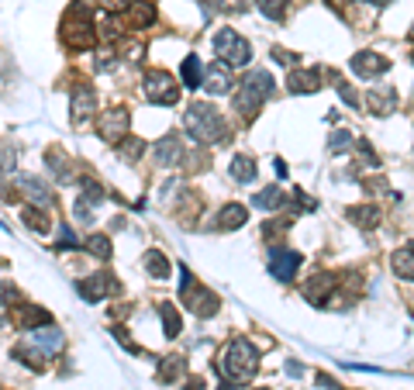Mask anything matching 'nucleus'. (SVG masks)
I'll use <instances>...</instances> for the list:
<instances>
[{
    "label": "nucleus",
    "instance_id": "18",
    "mask_svg": "<svg viewBox=\"0 0 414 390\" xmlns=\"http://www.w3.org/2000/svg\"><path fill=\"white\" fill-rule=\"evenodd\" d=\"M318 83H321V73H318V69L290 73V79H286V87H290L293 94H310V90H318Z\"/></svg>",
    "mask_w": 414,
    "mask_h": 390
},
{
    "label": "nucleus",
    "instance_id": "30",
    "mask_svg": "<svg viewBox=\"0 0 414 390\" xmlns=\"http://www.w3.org/2000/svg\"><path fill=\"white\" fill-rule=\"evenodd\" d=\"M118 152H121V156H128V159H138L142 152H145V142H142V138H128V145H121Z\"/></svg>",
    "mask_w": 414,
    "mask_h": 390
},
{
    "label": "nucleus",
    "instance_id": "24",
    "mask_svg": "<svg viewBox=\"0 0 414 390\" xmlns=\"http://www.w3.org/2000/svg\"><path fill=\"white\" fill-rule=\"evenodd\" d=\"M159 314H162V328H166V338H177V335H180V314H177V308H173V304H162V308H159Z\"/></svg>",
    "mask_w": 414,
    "mask_h": 390
},
{
    "label": "nucleus",
    "instance_id": "28",
    "mask_svg": "<svg viewBox=\"0 0 414 390\" xmlns=\"http://www.w3.org/2000/svg\"><path fill=\"white\" fill-rule=\"evenodd\" d=\"M21 218L28 221V228H35V232H45V228H49V218L35 208H21Z\"/></svg>",
    "mask_w": 414,
    "mask_h": 390
},
{
    "label": "nucleus",
    "instance_id": "11",
    "mask_svg": "<svg viewBox=\"0 0 414 390\" xmlns=\"http://www.w3.org/2000/svg\"><path fill=\"white\" fill-rule=\"evenodd\" d=\"M183 304H186V308H194L197 314H214L218 311V297H214V294H207V290H201V286L183 290Z\"/></svg>",
    "mask_w": 414,
    "mask_h": 390
},
{
    "label": "nucleus",
    "instance_id": "21",
    "mask_svg": "<svg viewBox=\"0 0 414 390\" xmlns=\"http://www.w3.org/2000/svg\"><path fill=\"white\" fill-rule=\"evenodd\" d=\"M345 218H349V221H356L359 228H373V225L380 221V211L373 208V204H362V208H349L345 211Z\"/></svg>",
    "mask_w": 414,
    "mask_h": 390
},
{
    "label": "nucleus",
    "instance_id": "12",
    "mask_svg": "<svg viewBox=\"0 0 414 390\" xmlns=\"http://www.w3.org/2000/svg\"><path fill=\"white\" fill-rule=\"evenodd\" d=\"M235 107H238V114H242V118H256V111L262 107V94L252 90L249 83H242V87H238V94H235Z\"/></svg>",
    "mask_w": 414,
    "mask_h": 390
},
{
    "label": "nucleus",
    "instance_id": "17",
    "mask_svg": "<svg viewBox=\"0 0 414 390\" xmlns=\"http://www.w3.org/2000/svg\"><path fill=\"white\" fill-rule=\"evenodd\" d=\"M284 190H280V186H262V190H259L256 197H252V204H256L259 211H276V208H284Z\"/></svg>",
    "mask_w": 414,
    "mask_h": 390
},
{
    "label": "nucleus",
    "instance_id": "25",
    "mask_svg": "<svg viewBox=\"0 0 414 390\" xmlns=\"http://www.w3.org/2000/svg\"><path fill=\"white\" fill-rule=\"evenodd\" d=\"M145 269L152 273L155 280H166V277H169V262H166V256H162V252H155V249L145 256Z\"/></svg>",
    "mask_w": 414,
    "mask_h": 390
},
{
    "label": "nucleus",
    "instance_id": "7",
    "mask_svg": "<svg viewBox=\"0 0 414 390\" xmlns=\"http://www.w3.org/2000/svg\"><path fill=\"white\" fill-rule=\"evenodd\" d=\"M352 69H356L359 77L373 79V77H380V73H387L390 59H384V55H376V52H359L356 59H352Z\"/></svg>",
    "mask_w": 414,
    "mask_h": 390
},
{
    "label": "nucleus",
    "instance_id": "9",
    "mask_svg": "<svg viewBox=\"0 0 414 390\" xmlns=\"http://www.w3.org/2000/svg\"><path fill=\"white\" fill-rule=\"evenodd\" d=\"M94 111H97V94H94L90 87H77V90H73V121L83 125Z\"/></svg>",
    "mask_w": 414,
    "mask_h": 390
},
{
    "label": "nucleus",
    "instance_id": "10",
    "mask_svg": "<svg viewBox=\"0 0 414 390\" xmlns=\"http://www.w3.org/2000/svg\"><path fill=\"white\" fill-rule=\"evenodd\" d=\"M118 290V284L107 277V273H101V277H86V280H79V294L86 297V301H101V297H107V294H114Z\"/></svg>",
    "mask_w": 414,
    "mask_h": 390
},
{
    "label": "nucleus",
    "instance_id": "23",
    "mask_svg": "<svg viewBox=\"0 0 414 390\" xmlns=\"http://www.w3.org/2000/svg\"><path fill=\"white\" fill-rule=\"evenodd\" d=\"M232 177L238 183H252L256 180V162H252L249 156H235L232 159Z\"/></svg>",
    "mask_w": 414,
    "mask_h": 390
},
{
    "label": "nucleus",
    "instance_id": "4",
    "mask_svg": "<svg viewBox=\"0 0 414 390\" xmlns=\"http://www.w3.org/2000/svg\"><path fill=\"white\" fill-rule=\"evenodd\" d=\"M145 94H149L152 104H177V101H180V87H177V79L169 77V73H162V69L149 73V79H145Z\"/></svg>",
    "mask_w": 414,
    "mask_h": 390
},
{
    "label": "nucleus",
    "instance_id": "2",
    "mask_svg": "<svg viewBox=\"0 0 414 390\" xmlns=\"http://www.w3.org/2000/svg\"><path fill=\"white\" fill-rule=\"evenodd\" d=\"M183 125H186V131H190L197 142H218V138L225 135V121H221V114H218L214 107H207V104H190L186 107Z\"/></svg>",
    "mask_w": 414,
    "mask_h": 390
},
{
    "label": "nucleus",
    "instance_id": "22",
    "mask_svg": "<svg viewBox=\"0 0 414 390\" xmlns=\"http://www.w3.org/2000/svg\"><path fill=\"white\" fill-rule=\"evenodd\" d=\"M180 77H183V87H186V90H197V87H201V59H197V55H186V59H183Z\"/></svg>",
    "mask_w": 414,
    "mask_h": 390
},
{
    "label": "nucleus",
    "instance_id": "35",
    "mask_svg": "<svg viewBox=\"0 0 414 390\" xmlns=\"http://www.w3.org/2000/svg\"><path fill=\"white\" fill-rule=\"evenodd\" d=\"M276 62H284V66H293V62H297V55H293V52H284V49H276Z\"/></svg>",
    "mask_w": 414,
    "mask_h": 390
},
{
    "label": "nucleus",
    "instance_id": "33",
    "mask_svg": "<svg viewBox=\"0 0 414 390\" xmlns=\"http://www.w3.org/2000/svg\"><path fill=\"white\" fill-rule=\"evenodd\" d=\"M338 94H342V101H345V104H359V97H356V94H352V87H345V83H342V87H338Z\"/></svg>",
    "mask_w": 414,
    "mask_h": 390
},
{
    "label": "nucleus",
    "instance_id": "34",
    "mask_svg": "<svg viewBox=\"0 0 414 390\" xmlns=\"http://www.w3.org/2000/svg\"><path fill=\"white\" fill-rule=\"evenodd\" d=\"M66 245H69V249L77 245V238H73V232H69V228H62V232H59V249H66Z\"/></svg>",
    "mask_w": 414,
    "mask_h": 390
},
{
    "label": "nucleus",
    "instance_id": "39",
    "mask_svg": "<svg viewBox=\"0 0 414 390\" xmlns=\"http://www.w3.org/2000/svg\"><path fill=\"white\" fill-rule=\"evenodd\" d=\"M0 325H4V318H0Z\"/></svg>",
    "mask_w": 414,
    "mask_h": 390
},
{
    "label": "nucleus",
    "instance_id": "29",
    "mask_svg": "<svg viewBox=\"0 0 414 390\" xmlns=\"http://www.w3.org/2000/svg\"><path fill=\"white\" fill-rule=\"evenodd\" d=\"M393 269L404 277V280H411L414 277V266H411V249H401L397 256H393Z\"/></svg>",
    "mask_w": 414,
    "mask_h": 390
},
{
    "label": "nucleus",
    "instance_id": "6",
    "mask_svg": "<svg viewBox=\"0 0 414 390\" xmlns=\"http://www.w3.org/2000/svg\"><path fill=\"white\" fill-rule=\"evenodd\" d=\"M97 131L107 142H125V131H128V111H107L101 121H97Z\"/></svg>",
    "mask_w": 414,
    "mask_h": 390
},
{
    "label": "nucleus",
    "instance_id": "36",
    "mask_svg": "<svg viewBox=\"0 0 414 390\" xmlns=\"http://www.w3.org/2000/svg\"><path fill=\"white\" fill-rule=\"evenodd\" d=\"M101 4L107 7V11H121V7H125L128 0H101Z\"/></svg>",
    "mask_w": 414,
    "mask_h": 390
},
{
    "label": "nucleus",
    "instance_id": "38",
    "mask_svg": "<svg viewBox=\"0 0 414 390\" xmlns=\"http://www.w3.org/2000/svg\"><path fill=\"white\" fill-rule=\"evenodd\" d=\"M366 4H373V0H366ZM376 4H384V0H376Z\"/></svg>",
    "mask_w": 414,
    "mask_h": 390
},
{
    "label": "nucleus",
    "instance_id": "15",
    "mask_svg": "<svg viewBox=\"0 0 414 390\" xmlns=\"http://www.w3.org/2000/svg\"><path fill=\"white\" fill-rule=\"evenodd\" d=\"M245 218H249V211L242 208V204H225L221 214H218V228H225V232L242 228V225H245Z\"/></svg>",
    "mask_w": 414,
    "mask_h": 390
},
{
    "label": "nucleus",
    "instance_id": "32",
    "mask_svg": "<svg viewBox=\"0 0 414 390\" xmlns=\"http://www.w3.org/2000/svg\"><path fill=\"white\" fill-rule=\"evenodd\" d=\"M14 297H18V290H14V284H0V304H14Z\"/></svg>",
    "mask_w": 414,
    "mask_h": 390
},
{
    "label": "nucleus",
    "instance_id": "26",
    "mask_svg": "<svg viewBox=\"0 0 414 390\" xmlns=\"http://www.w3.org/2000/svg\"><path fill=\"white\" fill-rule=\"evenodd\" d=\"M86 249H90V256H97V260H111V242H107V235H90V238H86Z\"/></svg>",
    "mask_w": 414,
    "mask_h": 390
},
{
    "label": "nucleus",
    "instance_id": "19",
    "mask_svg": "<svg viewBox=\"0 0 414 390\" xmlns=\"http://www.w3.org/2000/svg\"><path fill=\"white\" fill-rule=\"evenodd\" d=\"M31 342H35L42 352H59V349H62V332H59V328H35Z\"/></svg>",
    "mask_w": 414,
    "mask_h": 390
},
{
    "label": "nucleus",
    "instance_id": "5",
    "mask_svg": "<svg viewBox=\"0 0 414 390\" xmlns=\"http://www.w3.org/2000/svg\"><path fill=\"white\" fill-rule=\"evenodd\" d=\"M297 266H301V252H293V249H273L269 252V273L276 280H290L297 273Z\"/></svg>",
    "mask_w": 414,
    "mask_h": 390
},
{
    "label": "nucleus",
    "instance_id": "3",
    "mask_svg": "<svg viewBox=\"0 0 414 390\" xmlns=\"http://www.w3.org/2000/svg\"><path fill=\"white\" fill-rule=\"evenodd\" d=\"M214 52H218V59H225V66H249V59H252L249 42L228 28L214 35Z\"/></svg>",
    "mask_w": 414,
    "mask_h": 390
},
{
    "label": "nucleus",
    "instance_id": "1",
    "mask_svg": "<svg viewBox=\"0 0 414 390\" xmlns=\"http://www.w3.org/2000/svg\"><path fill=\"white\" fill-rule=\"evenodd\" d=\"M256 366H259V352L256 345L249 342V338H232L228 342V349L221 352V377L228 380V384H249L252 377H256Z\"/></svg>",
    "mask_w": 414,
    "mask_h": 390
},
{
    "label": "nucleus",
    "instance_id": "14",
    "mask_svg": "<svg viewBox=\"0 0 414 390\" xmlns=\"http://www.w3.org/2000/svg\"><path fill=\"white\" fill-rule=\"evenodd\" d=\"M201 87H207L211 94H228V87H232V77H228V66L221 62V66H211L201 79Z\"/></svg>",
    "mask_w": 414,
    "mask_h": 390
},
{
    "label": "nucleus",
    "instance_id": "37",
    "mask_svg": "<svg viewBox=\"0 0 414 390\" xmlns=\"http://www.w3.org/2000/svg\"><path fill=\"white\" fill-rule=\"evenodd\" d=\"M301 373H304V369H301L297 363H290V366H286V377H301Z\"/></svg>",
    "mask_w": 414,
    "mask_h": 390
},
{
    "label": "nucleus",
    "instance_id": "31",
    "mask_svg": "<svg viewBox=\"0 0 414 390\" xmlns=\"http://www.w3.org/2000/svg\"><path fill=\"white\" fill-rule=\"evenodd\" d=\"M349 145H352V135H349V131H335L328 149H332V152H342V149H349Z\"/></svg>",
    "mask_w": 414,
    "mask_h": 390
},
{
    "label": "nucleus",
    "instance_id": "20",
    "mask_svg": "<svg viewBox=\"0 0 414 390\" xmlns=\"http://www.w3.org/2000/svg\"><path fill=\"white\" fill-rule=\"evenodd\" d=\"M18 183H21V190H25V194L31 197V201H35V204H38V208H42V204L49 208V204H52L49 186H42V183H38V180H31V177H21Z\"/></svg>",
    "mask_w": 414,
    "mask_h": 390
},
{
    "label": "nucleus",
    "instance_id": "16",
    "mask_svg": "<svg viewBox=\"0 0 414 390\" xmlns=\"http://www.w3.org/2000/svg\"><path fill=\"white\" fill-rule=\"evenodd\" d=\"M332 286H335V280L325 277V273H321V277H310V284H304V297H308L310 304H321V301L328 297Z\"/></svg>",
    "mask_w": 414,
    "mask_h": 390
},
{
    "label": "nucleus",
    "instance_id": "27",
    "mask_svg": "<svg viewBox=\"0 0 414 390\" xmlns=\"http://www.w3.org/2000/svg\"><path fill=\"white\" fill-rule=\"evenodd\" d=\"M180 373H183L180 356H169V360H162V366H159V380H177Z\"/></svg>",
    "mask_w": 414,
    "mask_h": 390
},
{
    "label": "nucleus",
    "instance_id": "8",
    "mask_svg": "<svg viewBox=\"0 0 414 390\" xmlns=\"http://www.w3.org/2000/svg\"><path fill=\"white\" fill-rule=\"evenodd\" d=\"M397 90L393 87H373L369 90V111L373 114H380V118H387V114H393V107H397Z\"/></svg>",
    "mask_w": 414,
    "mask_h": 390
},
{
    "label": "nucleus",
    "instance_id": "13",
    "mask_svg": "<svg viewBox=\"0 0 414 390\" xmlns=\"http://www.w3.org/2000/svg\"><path fill=\"white\" fill-rule=\"evenodd\" d=\"M180 159H183V149H180V138L177 135H169V138H162L155 145V162L159 166H180Z\"/></svg>",
    "mask_w": 414,
    "mask_h": 390
}]
</instances>
